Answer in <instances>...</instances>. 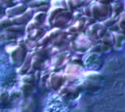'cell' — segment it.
<instances>
[{
	"mask_svg": "<svg viewBox=\"0 0 125 112\" xmlns=\"http://www.w3.org/2000/svg\"><path fill=\"white\" fill-rule=\"evenodd\" d=\"M83 10L85 17L92 16L94 19L102 21L109 19L111 15V6L105 2H92L90 6L84 7Z\"/></svg>",
	"mask_w": 125,
	"mask_h": 112,
	"instance_id": "cell-1",
	"label": "cell"
},
{
	"mask_svg": "<svg viewBox=\"0 0 125 112\" xmlns=\"http://www.w3.org/2000/svg\"><path fill=\"white\" fill-rule=\"evenodd\" d=\"M6 52L8 53V58L11 64L13 66H16L17 68L21 66L27 56V50L23 44V41L22 43L19 42L14 46H7Z\"/></svg>",
	"mask_w": 125,
	"mask_h": 112,
	"instance_id": "cell-2",
	"label": "cell"
},
{
	"mask_svg": "<svg viewBox=\"0 0 125 112\" xmlns=\"http://www.w3.org/2000/svg\"><path fill=\"white\" fill-rule=\"evenodd\" d=\"M106 30L107 28L102 22L93 23L86 29V32L84 35L94 44L95 42L97 43L104 35H106Z\"/></svg>",
	"mask_w": 125,
	"mask_h": 112,
	"instance_id": "cell-3",
	"label": "cell"
},
{
	"mask_svg": "<svg viewBox=\"0 0 125 112\" xmlns=\"http://www.w3.org/2000/svg\"><path fill=\"white\" fill-rule=\"evenodd\" d=\"M71 49L76 52V53H87L90 51V49L92 48V46L94 45L84 34H79L77 37H75L74 39H72L71 41Z\"/></svg>",
	"mask_w": 125,
	"mask_h": 112,
	"instance_id": "cell-4",
	"label": "cell"
},
{
	"mask_svg": "<svg viewBox=\"0 0 125 112\" xmlns=\"http://www.w3.org/2000/svg\"><path fill=\"white\" fill-rule=\"evenodd\" d=\"M82 62L84 63L85 66L92 69L91 71H97L103 65V59L100 56V54H97V53L92 52V51L87 52L83 56Z\"/></svg>",
	"mask_w": 125,
	"mask_h": 112,
	"instance_id": "cell-5",
	"label": "cell"
},
{
	"mask_svg": "<svg viewBox=\"0 0 125 112\" xmlns=\"http://www.w3.org/2000/svg\"><path fill=\"white\" fill-rule=\"evenodd\" d=\"M65 82H66V78L64 74L60 73V72H52L49 75L46 81V84L48 88L54 91H59L62 86H64Z\"/></svg>",
	"mask_w": 125,
	"mask_h": 112,
	"instance_id": "cell-6",
	"label": "cell"
},
{
	"mask_svg": "<svg viewBox=\"0 0 125 112\" xmlns=\"http://www.w3.org/2000/svg\"><path fill=\"white\" fill-rule=\"evenodd\" d=\"M46 18H47V13L46 12H39L36 13L34 16H32L31 19L27 22L26 26L24 27L25 32H29L35 28L41 27L45 24L46 22Z\"/></svg>",
	"mask_w": 125,
	"mask_h": 112,
	"instance_id": "cell-7",
	"label": "cell"
},
{
	"mask_svg": "<svg viewBox=\"0 0 125 112\" xmlns=\"http://www.w3.org/2000/svg\"><path fill=\"white\" fill-rule=\"evenodd\" d=\"M34 85V77L31 74H25V75H21V79H20V84H19V88L21 90V93H29L30 91H32Z\"/></svg>",
	"mask_w": 125,
	"mask_h": 112,
	"instance_id": "cell-8",
	"label": "cell"
},
{
	"mask_svg": "<svg viewBox=\"0 0 125 112\" xmlns=\"http://www.w3.org/2000/svg\"><path fill=\"white\" fill-rule=\"evenodd\" d=\"M26 10H27V7L25 4L19 3L16 6L8 7L7 9H5V14H6V17L11 19V18H15V17H18V16L23 14Z\"/></svg>",
	"mask_w": 125,
	"mask_h": 112,
	"instance_id": "cell-9",
	"label": "cell"
},
{
	"mask_svg": "<svg viewBox=\"0 0 125 112\" xmlns=\"http://www.w3.org/2000/svg\"><path fill=\"white\" fill-rule=\"evenodd\" d=\"M62 98H66V99H74L78 95V91L76 90L75 87H70V86H62L59 90L58 93Z\"/></svg>",
	"mask_w": 125,
	"mask_h": 112,
	"instance_id": "cell-10",
	"label": "cell"
},
{
	"mask_svg": "<svg viewBox=\"0 0 125 112\" xmlns=\"http://www.w3.org/2000/svg\"><path fill=\"white\" fill-rule=\"evenodd\" d=\"M32 15H33L32 10H31L30 8H27V10H26L23 14H21V15H20V16H18V17H15V18H11L12 22H13V25H14V24L21 25V24H23V23L28 22V21L31 19Z\"/></svg>",
	"mask_w": 125,
	"mask_h": 112,
	"instance_id": "cell-11",
	"label": "cell"
},
{
	"mask_svg": "<svg viewBox=\"0 0 125 112\" xmlns=\"http://www.w3.org/2000/svg\"><path fill=\"white\" fill-rule=\"evenodd\" d=\"M13 65L11 64L8 56L5 54H0V79L11 72V67Z\"/></svg>",
	"mask_w": 125,
	"mask_h": 112,
	"instance_id": "cell-12",
	"label": "cell"
},
{
	"mask_svg": "<svg viewBox=\"0 0 125 112\" xmlns=\"http://www.w3.org/2000/svg\"><path fill=\"white\" fill-rule=\"evenodd\" d=\"M81 72H82V69H81V67L79 66V65H76V64H68L67 66H66V68H65V71H64V76H65V78H66V80L67 79H70V78H74V77H76V78H78V77H80V75H81Z\"/></svg>",
	"mask_w": 125,
	"mask_h": 112,
	"instance_id": "cell-13",
	"label": "cell"
},
{
	"mask_svg": "<svg viewBox=\"0 0 125 112\" xmlns=\"http://www.w3.org/2000/svg\"><path fill=\"white\" fill-rule=\"evenodd\" d=\"M110 37H111V41H112V47H114L115 49L122 48L123 43H124L123 33H120V32H112Z\"/></svg>",
	"mask_w": 125,
	"mask_h": 112,
	"instance_id": "cell-14",
	"label": "cell"
},
{
	"mask_svg": "<svg viewBox=\"0 0 125 112\" xmlns=\"http://www.w3.org/2000/svg\"><path fill=\"white\" fill-rule=\"evenodd\" d=\"M66 60V54L65 53H60L57 56H55L51 61V66L53 69H57L62 65V63Z\"/></svg>",
	"mask_w": 125,
	"mask_h": 112,
	"instance_id": "cell-15",
	"label": "cell"
},
{
	"mask_svg": "<svg viewBox=\"0 0 125 112\" xmlns=\"http://www.w3.org/2000/svg\"><path fill=\"white\" fill-rule=\"evenodd\" d=\"M12 25H13V22L10 18L3 17L2 19H0V30H5Z\"/></svg>",
	"mask_w": 125,
	"mask_h": 112,
	"instance_id": "cell-16",
	"label": "cell"
},
{
	"mask_svg": "<svg viewBox=\"0 0 125 112\" xmlns=\"http://www.w3.org/2000/svg\"><path fill=\"white\" fill-rule=\"evenodd\" d=\"M9 96H10V93L0 87V103L7 102V100L9 99Z\"/></svg>",
	"mask_w": 125,
	"mask_h": 112,
	"instance_id": "cell-17",
	"label": "cell"
},
{
	"mask_svg": "<svg viewBox=\"0 0 125 112\" xmlns=\"http://www.w3.org/2000/svg\"><path fill=\"white\" fill-rule=\"evenodd\" d=\"M44 4H48L46 2H38V1H33V2H30L28 3V7H31V8H37V6L40 7V5H44ZM30 8V9H31Z\"/></svg>",
	"mask_w": 125,
	"mask_h": 112,
	"instance_id": "cell-18",
	"label": "cell"
},
{
	"mask_svg": "<svg viewBox=\"0 0 125 112\" xmlns=\"http://www.w3.org/2000/svg\"><path fill=\"white\" fill-rule=\"evenodd\" d=\"M3 9H5V7H3L2 2H0V15L2 14V10H3Z\"/></svg>",
	"mask_w": 125,
	"mask_h": 112,
	"instance_id": "cell-19",
	"label": "cell"
},
{
	"mask_svg": "<svg viewBox=\"0 0 125 112\" xmlns=\"http://www.w3.org/2000/svg\"><path fill=\"white\" fill-rule=\"evenodd\" d=\"M17 112H19V111H17Z\"/></svg>",
	"mask_w": 125,
	"mask_h": 112,
	"instance_id": "cell-20",
	"label": "cell"
}]
</instances>
